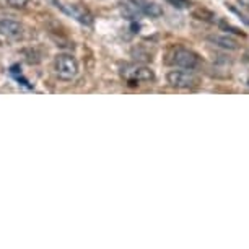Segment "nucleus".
Here are the masks:
<instances>
[{"mask_svg":"<svg viewBox=\"0 0 249 249\" xmlns=\"http://www.w3.org/2000/svg\"><path fill=\"white\" fill-rule=\"evenodd\" d=\"M166 83L171 88H176V90H191V88L197 87L199 78L191 70L179 69V70H170L166 73Z\"/></svg>","mask_w":249,"mask_h":249,"instance_id":"3","label":"nucleus"},{"mask_svg":"<svg viewBox=\"0 0 249 249\" xmlns=\"http://www.w3.org/2000/svg\"><path fill=\"white\" fill-rule=\"evenodd\" d=\"M57 7H60L62 10L70 15L72 18H75L78 23H82V25H87L90 26L93 23V17L91 13L87 10V8L77 5V3H62V2H57Z\"/></svg>","mask_w":249,"mask_h":249,"instance_id":"5","label":"nucleus"},{"mask_svg":"<svg viewBox=\"0 0 249 249\" xmlns=\"http://www.w3.org/2000/svg\"><path fill=\"white\" fill-rule=\"evenodd\" d=\"M248 87H249V80H248Z\"/></svg>","mask_w":249,"mask_h":249,"instance_id":"16","label":"nucleus"},{"mask_svg":"<svg viewBox=\"0 0 249 249\" xmlns=\"http://www.w3.org/2000/svg\"><path fill=\"white\" fill-rule=\"evenodd\" d=\"M166 2L175 8H179V10H184V8L191 7V0H166Z\"/></svg>","mask_w":249,"mask_h":249,"instance_id":"9","label":"nucleus"},{"mask_svg":"<svg viewBox=\"0 0 249 249\" xmlns=\"http://www.w3.org/2000/svg\"><path fill=\"white\" fill-rule=\"evenodd\" d=\"M119 75L129 85H142L155 82V72L142 64H124L119 69Z\"/></svg>","mask_w":249,"mask_h":249,"instance_id":"1","label":"nucleus"},{"mask_svg":"<svg viewBox=\"0 0 249 249\" xmlns=\"http://www.w3.org/2000/svg\"><path fill=\"white\" fill-rule=\"evenodd\" d=\"M171 64L179 69L196 70L200 65V57H199V54L191 49L178 48L173 51V54H171Z\"/></svg>","mask_w":249,"mask_h":249,"instance_id":"4","label":"nucleus"},{"mask_svg":"<svg viewBox=\"0 0 249 249\" xmlns=\"http://www.w3.org/2000/svg\"><path fill=\"white\" fill-rule=\"evenodd\" d=\"M220 28H223V30H231L233 33H236V35H241V31H239L238 28H234V26H231V25H227L225 21L220 23Z\"/></svg>","mask_w":249,"mask_h":249,"instance_id":"12","label":"nucleus"},{"mask_svg":"<svg viewBox=\"0 0 249 249\" xmlns=\"http://www.w3.org/2000/svg\"><path fill=\"white\" fill-rule=\"evenodd\" d=\"M231 10L234 12V13H236V15L239 17V20H243L244 23H246V25L249 26V18L246 17V15H243V13L241 12H239V10H236V8H234V7H231Z\"/></svg>","mask_w":249,"mask_h":249,"instance_id":"13","label":"nucleus"},{"mask_svg":"<svg viewBox=\"0 0 249 249\" xmlns=\"http://www.w3.org/2000/svg\"><path fill=\"white\" fill-rule=\"evenodd\" d=\"M241 2L244 3V5H246L248 8H249V0H241Z\"/></svg>","mask_w":249,"mask_h":249,"instance_id":"14","label":"nucleus"},{"mask_svg":"<svg viewBox=\"0 0 249 249\" xmlns=\"http://www.w3.org/2000/svg\"><path fill=\"white\" fill-rule=\"evenodd\" d=\"M209 43H212L213 46H217V48L225 49V51H236L239 48L236 39H233V37H230V36H223V35L209 36Z\"/></svg>","mask_w":249,"mask_h":249,"instance_id":"7","label":"nucleus"},{"mask_svg":"<svg viewBox=\"0 0 249 249\" xmlns=\"http://www.w3.org/2000/svg\"><path fill=\"white\" fill-rule=\"evenodd\" d=\"M5 2L13 8H25L30 0H5Z\"/></svg>","mask_w":249,"mask_h":249,"instance_id":"10","label":"nucleus"},{"mask_svg":"<svg viewBox=\"0 0 249 249\" xmlns=\"http://www.w3.org/2000/svg\"><path fill=\"white\" fill-rule=\"evenodd\" d=\"M194 17H200L199 20H205V21H207L205 17H209L210 21H213V18H215L213 13H210V12H207V10H197V12H194Z\"/></svg>","mask_w":249,"mask_h":249,"instance_id":"11","label":"nucleus"},{"mask_svg":"<svg viewBox=\"0 0 249 249\" xmlns=\"http://www.w3.org/2000/svg\"><path fill=\"white\" fill-rule=\"evenodd\" d=\"M244 57H246V60H248V62H249V51H248V53H246V55H244Z\"/></svg>","mask_w":249,"mask_h":249,"instance_id":"15","label":"nucleus"},{"mask_svg":"<svg viewBox=\"0 0 249 249\" xmlns=\"http://www.w3.org/2000/svg\"><path fill=\"white\" fill-rule=\"evenodd\" d=\"M54 70L60 80L70 82V80H73L78 75V60L72 54H57L54 59Z\"/></svg>","mask_w":249,"mask_h":249,"instance_id":"2","label":"nucleus"},{"mask_svg":"<svg viewBox=\"0 0 249 249\" xmlns=\"http://www.w3.org/2000/svg\"><path fill=\"white\" fill-rule=\"evenodd\" d=\"M23 31H25V28L15 18H0V35L2 36L10 37V39H18V37L23 36Z\"/></svg>","mask_w":249,"mask_h":249,"instance_id":"6","label":"nucleus"},{"mask_svg":"<svg viewBox=\"0 0 249 249\" xmlns=\"http://www.w3.org/2000/svg\"><path fill=\"white\" fill-rule=\"evenodd\" d=\"M137 7L140 8V12H142L143 15H148L150 18H158L163 15L161 7L157 5L155 2H143L142 0V2L137 3Z\"/></svg>","mask_w":249,"mask_h":249,"instance_id":"8","label":"nucleus"}]
</instances>
